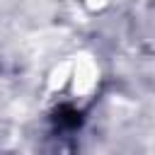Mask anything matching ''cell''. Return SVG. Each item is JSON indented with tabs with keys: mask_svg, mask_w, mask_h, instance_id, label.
<instances>
[{
	"mask_svg": "<svg viewBox=\"0 0 155 155\" xmlns=\"http://www.w3.org/2000/svg\"><path fill=\"white\" fill-rule=\"evenodd\" d=\"M56 121H58L61 126H78V124H80V111H75V109H70V107H61V109L56 111Z\"/></svg>",
	"mask_w": 155,
	"mask_h": 155,
	"instance_id": "cell-1",
	"label": "cell"
}]
</instances>
